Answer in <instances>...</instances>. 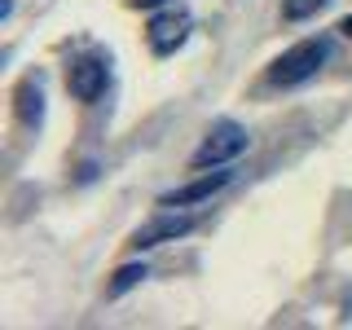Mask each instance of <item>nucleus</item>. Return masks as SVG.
Here are the masks:
<instances>
[{
  "label": "nucleus",
  "mask_w": 352,
  "mask_h": 330,
  "mask_svg": "<svg viewBox=\"0 0 352 330\" xmlns=\"http://www.w3.org/2000/svg\"><path fill=\"white\" fill-rule=\"evenodd\" d=\"M322 5L326 0H282V18L286 22H304V18H313Z\"/></svg>",
  "instance_id": "1a4fd4ad"
},
{
  "label": "nucleus",
  "mask_w": 352,
  "mask_h": 330,
  "mask_svg": "<svg viewBox=\"0 0 352 330\" xmlns=\"http://www.w3.org/2000/svg\"><path fill=\"white\" fill-rule=\"evenodd\" d=\"M190 31H194V18H190V9H185V5L159 9V14L150 18V27H146L150 53H154V58H168V53H176L185 40H190Z\"/></svg>",
  "instance_id": "7ed1b4c3"
},
{
  "label": "nucleus",
  "mask_w": 352,
  "mask_h": 330,
  "mask_svg": "<svg viewBox=\"0 0 352 330\" xmlns=\"http://www.w3.org/2000/svg\"><path fill=\"white\" fill-rule=\"evenodd\" d=\"M146 278H150V269H146V264H124V269H119L115 278H110L106 295H110V300H119V295H128L132 286H141Z\"/></svg>",
  "instance_id": "6e6552de"
},
{
  "label": "nucleus",
  "mask_w": 352,
  "mask_h": 330,
  "mask_svg": "<svg viewBox=\"0 0 352 330\" xmlns=\"http://www.w3.org/2000/svg\"><path fill=\"white\" fill-rule=\"evenodd\" d=\"M198 225V216H185L181 207H168V212H159L154 220H146V225L132 234L128 247L132 251H150V247H163V242H176V238H185L190 229Z\"/></svg>",
  "instance_id": "20e7f679"
},
{
  "label": "nucleus",
  "mask_w": 352,
  "mask_h": 330,
  "mask_svg": "<svg viewBox=\"0 0 352 330\" xmlns=\"http://www.w3.org/2000/svg\"><path fill=\"white\" fill-rule=\"evenodd\" d=\"M128 5H132V9H163L168 0H128Z\"/></svg>",
  "instance_id": "9d476101"
},
{
  "label": "nucleus",
  "mask_w": 352,
  "mask_h": 330,
  "mask_svg": "<svg viewBox=\"0 0 352 330\" xmlns=\"http://www.w3.org/2000/svg\"><path fill=\"white\" fill-rule=\"evenodd\" d=\"M14 102H18V119L27 128H40L44 124V84H40V75H27V80L18 84Z\"/></svg>",
  "instance_id": "0eeeda50"
},
{
  "label": "nucleus",
  "mask_w": 352,
  "mask_h": 330,
  "mask_svg": "<svg viewBox=\"0 0 352 330\" xmlns=\"http://www.w3.org/2000/svg\"><path fill=\"white\" fill-rule=\"evenodd\" d=\"M247 128L234 124V119H216L212 128H207V137H203V146L194 150V168H220V163H229V159H238L242 150H247Z\"/></svg>",
  "instance_id": "f03ea898"
},
{
  "label": "nucleus",
  "mask_w": 352,
  "mask_h": 330,
  "mask_svg": "<svg viewBox=\"0 0 352 330\" xmlns=\"http://www.w3.org/2000/svg\"><path fill=\"white\" fill-rule=\"evenodd\" d=\"M339 31H344V36H348V40H352V14H348V18H344V22H339Z\"/></svg>",
  "instance_id": "f8f14e48"
},
{
  "label": "nucleus",
  "mask_w": 352,
  "mask_h": 330,
  "mask_svg": "<svg viewBox=\"0 0 352 330\" xmlns=\"http://www.w3.org/2000/svg\"><path fill=\"white\" fill-rule=\"evenodd\" d=\"M229 181H234V172H207V176H198V181L181 185V190H168V194L159 198V207H190V203H207V198L220 194Z\"/></svg>",
  "instance_id": "423d86ee"
},
{
  "label": "nucleus",
  "mask_w": 352,
  "mask_h": 330,
  "mask_svg": "<svg viewBox=\"0 0 352 330\" xmlns=\"http://www.w3.org/2000/svg\"><path fill=\"white\" fill-rule=\"evenodd\" d=\"M326 58H330V40H326V36L300 40V44H291V49H286L282 58L269 66V84H278V88H295V84L313 80V75L322 71V62H326Z\"/></svg>",
  "instance_id": "f257e3e1"
},
{
  "label": "nucleus",
  "mask_w": 352,
  "mask_h": 330,
  "mask_svg": "<svg viewBox=\"0 0 352 330\" xmlns=\"http://www.w3.org/2000/svg\"><path fill=\"white\" fill-rule=\"evenodd\" d=\"M14 14V0H0V18H9Z\"/></svg>",
  "instance_id": "9b49d317"
},
{
  "label": "nucleus",
  "mask_w": 352,
  "mask_h": 330,
  "mask_svg": "<svg viewBox=\"0 0 352 330\" xmlns=\"http://www.w3.org/2000/svg\"><path fill=\"white\" fill-rule=\"evenodd\" d=\"M106 84H110V66L102 58H80L66 71V88H71L75 102H97L106 93Z\"/></svg>",
  "instance_id": "39448f33"
}]
</instances>
